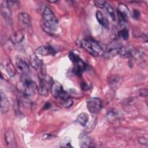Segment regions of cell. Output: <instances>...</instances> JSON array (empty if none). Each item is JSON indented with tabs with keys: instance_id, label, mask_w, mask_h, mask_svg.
Here are the masks:
<instances>
[{
	"instance_id": "1",
	"label": "cell",
	"mask_w": 148,
	"mask_h": 148,
	"mask_svg": "<svg viewBox=\"0 0 148 148\" xmlns=\"http://www.w3.org/2000/svg\"><path fill=\"white\" fill-rule=\"evenodd\" d=\"M42 18L44 28L46 31L54 33L58 27V21L56 15L51 9L47 6L45 7L42 13Z\"/></svg>"
},
{
	"instance_id": "2",
	"label": "cell",
	"mask_w": 148,
	"mask_h": 148,
	"mask_svg": "<svg viewBox=\"0 0 148 148\" xmlns=\"http://www.w3.org/2000/svg\"><path fill=\"white\" fill-rule=\"evenodd\" d=\"M81 47L93 56H97L102 53V49L98 42L91 38L83 39L80 43Z\"/></svg>"
},
{
	"instance_id": "3",
	"label": "cell",
	"mask_w": 148,
	"mask_h": 148,
	"mask_svg": "<svg viewBox=\"0 0 148 148\" xmlns=\"http://www.w3.org/2000/svg\"><path fill=\"white\" fill-rule=\"evenodd\" d=\"M21 90L24 95L31 97L36 93L38 87L35 82L29 77L24 76L21 79Z\"/></svg>"
},
{
	"instance_id": "4",
	"label": "cell",
	"mask_w": 148,
	"mask_h": 148,
	"mask_svg": "<svg viewBox=\"0 0 148 148\" xmlns=\"http://www.w3.org/2000/svg\"><path fill=\"white\" fill-rule=\"evenodd\" d=\"M122 46L117 40L111 42L106 47L105 50L103 53V56L106 58H111L119 54Z\"/></svg>"
},
{
	"instance_id": "5",
	"label": "cell",
	"mask_w": 148,
	"mask_h": 148,
	"mask_svg": "<svg viewBox=\"0 0 148 148\" xmlns=\"http://www.w3.org/2000/svg\"><path fill=\"white\" fill-rule=\"evenodd\" d=\"M50 88L51 94L54 98H60L64 101L69 99V94L63 89L62 85L58 82H53Z\"/></svg>"
},
{
	"instance_id": "6",
	"label": "cell",
	"mask_w": 148,
	"mask_h": 148,
	"mask_svg": "<svg viewBox=\"0 0 148 148\" xmlns=\"http://www.w3.org/2000/svg\"><path fill=\"white\" fill-rule=\"evenodd\" d=\"M87 108L88 111L92 113H96L101 110L102 108L101 100L97 97H91L86 101Z\"/></svg>"
},
{
	"instance_id": "7",
	"label": "cell",
	"mask_w": 148,
	"mask_h": 148,
	"mask_svg": "<svg viewBox=\"0 0 148 148\" xmlns=\"http://www.w3.org/2000/svg\"><path fill=\"white\" fill-rule=\"evenodd\" d=\"M4 136L6 144L8 147L14 148L17 147L14 132L11 128L6 130L4 134Z\"/></svg>"
},
{
	"instance_id": "8",
	"label": "cell",
	"mask_w": 148,
	"mask_h": 148,
	"mask_svg": "<svg viewBox=\"0 0 148 148\" xmlns=\"http://www.w3.org/2000/svg\"><path fill=\"white\" fill-rule=\"evenodd\" d=\"M121 117L122 115L121 112L115 109L109 111L106 115L107 120L110 123H116V122L119 121L121 120Z\"/></svg>"
},
{
	"instance_id": "9",
	"label": "cell",
	"mask_w": 148,
	"mask_h": 148,
	"mask_svg": "<svg viewBox=\"0 0 148 148\" xmlns=\"http://www.w3.org/2000/svg\"><path fill=\"white\" fill-rule=\"evenodd\" d=\"M1 14L6 21H9L11 20V11L10 5L8 1H3L1 5Z\"/></svg>"
},
{
	"instance_id": "10",
	"label": "cell",
	"mask_w": 148,
	"mask_h": 148,
	"mask_svg": "<svg viewBox=\"0 0 148 148\" xmlns=\"http://www.w3.org/2000/svg\"><path fill=\"white\" fill-rule=\"evenodd\" d=\"M39 86L38 91L40 95L42 96H47L49 93V84L50 82L46 80V76H40L39 77Z\"/></svg>"
},
{
	"instance_id": "11",
	"label": "cell",
	"mask_w": 148,
	"mask_h": 148,
	"mask_svg": "<svg viewBox=\"0 0 148 148\" xmlns=\"http://www.w3.org/2000/svg\"><path fill=\"white\" fill-rule=\"evenodd\" d=\"M117 12L119 15L120 16V18L124 21H126L131 14L128 8L123 3H120L119 4L117 7Z\"/></svg>"
},
{
	"instance_id": "12",
	"label": "cell",
	"mask_w": 148,
	"mask_h": 148,
	"mask_svg": "<svg viewBox=\"0 0 148 148\" xmlns=\"http://www.w3.org/2000/svg\"><path fill=\"white\" fill-rule=\"evenodd\" d=\"M36 52L37 54L42 56H46L49 55L54 56L56 54V50L51 46H39L36 49Z\"/></svg>"
},
{
	"instance_id": "13",
	"label": "cell",
	"mask_w": 148,
	"mask_h": 148,
	"mask_svg": "<svg viewBox=\"0 0 148 148\" xmlns=\"http://www.w3.org/2000/svg\"><path fill=\"white\" fill-rule=\"evenodd\" d=\"M1 111L2 113L8 112L10 108V102L3 91L1 90Z\"/></svg>"
},
{
	"instance_id": "14",
	"label": "cell",
	"mask_w": 148,
	"mask_h": 148,
	"mask_svg": "<svg viewBox=\"0 0 148 148\" xmlns=\"http://www.w3.org/2000/svg\"><path fill=\"white\" fill-rule=\"evenodd\" d=\"M25 32L24 29H19L13 32L10 36V41L14 44L21 42L24 38Z\"/></svg>"
},
{
	"instance_id": "15",
	"label": "cell",
	"mask_w": 148,
	"mask_h": 148,
	"mask_svg": "<svg viewBox=\"0 0 148 148\" xmlns=\"http://www.w3.org/2000/svg\"><path fill=\"white\" fill-rule=\"evenodd\" d=\"M79 145L80 147H89L91 144L90 137L86 133H82L79 137Z\"/></svg>"
},
{
	"instance_id": "16",
	"label": "cell",
	"mask_w": 148,
	"mask_h": 148,
	"mask_svg": "<svg viewBox=\"0 0 148 148\" xmlns=\"http://www.w3.org/2000/svg\"><path fill=\"white\" fill-rule=\"evenodd\" d=\"M16 65L17 68L23 73H27L29 69L28 64L23 59L18 58L16 60Z\"/></svg>"
},
{
	"instance_id": "17",
	"label": "cell",
	"mask_w": 148,
	"mask_h": 148,
	"mask_svg": "<svg viewBox=\"0 0 148 148\" xmlns=\"http://www.w3.org/2000/svg\"><path fill=\"white\" fill-rule=\"evenodd\" d=\"M29 62L30 65L33 67L35 69H38L42 65V62L37 56L36 54L34 53H32L29 58Z\"/></svg>"
},
{
	"instance_id": "18",
	"label": "cell",
	"mask_w": 148,
	"mask_h": 148,
	"mask_svg": "<svg viewBox=\"0 0 148 148\" xmlns=\"http://www.w3.org/2000/svg\"><path fill=\"white\" fill-rule=\"evenodd\" d=\"M18 20L20 21L25 25L30 26L31 25V18L30 16L25 12L20 13L18 16Z\"/></svg>"
},
{
	"instance_id": "19",
	"label": "cell",
	"mask_w": 148,
	"mask_h": 148,
	"mask_svg": "<svg viewBox=\"0 0 148 148\" xmlns=\"http://www.w3.org/2000/svg\"><path fill=\"white\" fill-rule=\"evenodd\" d=\"M96 18L98 23L103 27L108 28L109 25L108 20L104 17L101 12L98 10L96 12Z\"/></svg>"
},
{
	"instance_id": "20",
	"label": "cell",
	"mask_w": 148,
	"mask_h": 148,
	"mask_svg": "<svg viewBox=\"0 0 148 148\" xmlns=\"http://www.w3.org/2000/svg\"><path fill=\"white\" fill-rule=\"evenodd\" d=\"M88 114L86 112H82L77 116V121L82 126H85L88 123Z\"/></svg>"
},
{
	"instance_id": "21",
	"label": "cell",
	"mask_w": 148,
	"mask_h": 148,
	"mask_svg": "<svg viewBox=\"0 0 148 148\" xmlns=\"http://www.w3.org/2000/svg\"><path fill=\"white\" fill-rule=\"evenodd\" d=\"M6 71L10 77H13L16 75V69L13 64L10 61H8L5 65H4Z\"/></svg>"
},
{
	"instance_id": "22",
	"label": "cell",
	"mask_w": 148,
	"mask_h": 148,
	"mask_svg": "<svg viewBox=\"0 0 148 148\" xmlns=\"http://www.w3.org/2000/svg\"><path fill=\"white\" fill-rule=\"evenodd\" d=\"M103 8L104 9L105 12L109 15V16L111 17L112 20L115 21L116 20V16H115L114 9H113V7L109 3H108L106 2Z\"/></svg>"
},
{
	"instance_id": "23",
	"label": "cell",
	"mask_w": 148,
	"mask_h": 148,
	"mask_svg": "<svg viewBox=\"0 0 148 148\" xmlns=\"http://www.w3.org/2000/svg\"><path fill=\"white\" fill-rule=\"evenodd\" d=\"M68 57L69 58V59L71 60V61L74 64H76L77 63H78L79 62H80L82 60L80 58L79 56L78 55H77L76 54H75V53L72 52V51H70L69 53L68 54Z\"/></svg>"
},
{
	"instance_id": "24",
	"label": "cell",
	"mask_w": 148,
	"mask_h": 148,
	"mask_svg": "<svg viewBox=\"0 0 148 148\" xmlns=\"http://www.w3.org/2000/svg\"><path fill=\"white\" fill-rule=\"evenodd\" d=\"M119 37L123 39L126 40L128 39L129 38V33H128V31L126 29V28H124V29H123L121 30H120L119 32Z\"/></svg>"
},
{
	"instance_id": "25",
	"label": "cell",
	"mask_w": 148,
	"mask_h": 148,
	"mask_svg": "<svg viewBox=\"0 0 148 148\" xmlns=\"http://www.w3.org/2000/svg\"><path fill=\"white\" fill-rule=\"evenodd\" d=\"M61 147H72L71 145V142L69 141V139H66V138H64L62 142H61Z\"/></svg>"
},
{
	"instance_id": "26",
	"label": "cell",
	"mask_w": 148,
	"mask_h": 148,
	"mask_svg": "<svg viewBox=\"0 0 148 148\" xmlns=\"http://www.w3.org/2000/svg\"><path fill=\"white\" fill-rule=\"evenodd\" d=\"M106 1H102V0H100V1H94V3H95V5L98 6V8H103L105 4L106 3Z\"/></svg>"
},
{
	"instance_id": "27",
	"label": "cell",
	"mask_w": 148,
	"mask_h": 148,
	"mask_svg": "<svg viewBox=\"0 0 148 148\" xmlns=\"http://www.w3.org/2000/svg\"><path fill=\"white\" fill-rule=\"evenodd\" d=\"M138 142L139 144L145 145V146H147V139L145 137H139L138 138Z\"/></svg>"
},
{
	"instance_id": "28",
	"label": "cell",
	"mask_w": 148,
	"mask_h": 148,
	"mask_svg": "<svg viewBox=\"0 0 148 148\" xmlns=\"http://www.w3.org/2000/svg\"><path fill=\"white\" fill-rule=\"evenodd\" d=\"M119 82V79H117L116 77H113V78L111 77V79H110V82H109V84H110L112 87H113V86L115 87V86H116V85H117V84H119V83H118Z\"/></svg>"
},
{
	"instance_id": "29",
	"label": "cell",
	"mask_w": 148,
	"mask_h": 148,
	"mask_svg": "<svg viewBox=\"0 0 148 148\" xmlns=\"http://www.w3.org/2000/svg\"><path fill=\"white\" fill-rule=\"evenodd\" d=\"M140 12L138 10H137V9H134L133 10L132 17H133L134 18H135L136 20H138L140 18Z\"/></svg>"
},
{
	"instance_id": "30",
	"label": "cell",
	"mask_w": 148,
	"mask_h": 148,
	"mask_svg": "<svg viewBox=\"0 0 148 148\" xmlns=\"http://www.w3.org/2000/svg\"><path fill=\"white\" fill-rule=\"evenodd\" d=\"M139 94L142 97H146L147 96V90L146 88H141L139 90Z\"/></svg>"
},
{
	"instance_id": "31",
	"label": "cell",
	"mask_w": 148,
	"mask_h": 148,
	"mask_svg": "<svg viewBox=\"0 0 148 148\" xmlns=\"http://www.w3.org/2000/svg\"><path fill=\"white\" fill-rule=\"evenodd\" d=\"M64 102H64V107H65V108H69L73 105V101L70 99H68L67 100L65 101Z\"/></svg>"
},
{
	"instance_id": "32",
	"label": "cell",
	"mask_w": 148,
	"mask_h": 148,
	"mask_svg": "<svg viewBox=\"0 0 148 148\" xmlns=\"http://www.w3.org/2000/svg\"><path fill=\"white\" fill-rule=\"evenodd\" d=\"M54 137V136L52 134H45L43 135V139H52Z\"/></svg>"
},
{
	"instance_id": "33",
	"label": "cell",
	"mask_w": 148,
	"mask_h": 148,
	"mask_svg": "<svg viewBox=\"0 0 148 148\" xmlns=\"http://www.w3.org/2000/svg\"><path fill=\"white\" fill-rule=\"evenodd\" d=\"M51 107V104L49 103H47L45 106H44V109H47Z\"/></svg>"
}]
</instances>
